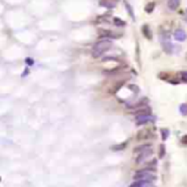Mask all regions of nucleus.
I'll use <instances>...</instances> for the list:
<instances>
[{
    "mask_svg": "<svg viewBox=\"0 0 187 187\" xmlns=\"http://www.w3.org/2000/svg\"><path fill=\"white\" fill-rule=\"evenodd\" d=\"M124 5H126V8H127V10H128V14L131 16V18L132 19H135V14H133V9H132V7H131V4L130 3H124Z\"/></svg>",
    "mask_w": 187,
    "mask_h": 187,
    "instance_id": "16",
    "label": "nucleus"
},
{
    "mask_svg": "<svg viewBox=\"0 0 187 187\" xmlns=\"http://www.w3.org/2000/svg\"><path fill=\"white\" fill-rule=\"evenodd\" d=\"M180 7V0H168V8L171 10H176Z\"/></svg>",
    "mask_w": 187,
    "mask_h": 187,
    "instance_id": "10",
    "label": "nucleus"
},
{
    "mask_svg": "<svg viewBox=\"0 0 187 187\" xmlns=\"http://www.w3.org/2000/svg\"><path fill=\"white\" fill-rule=\"evenodd\" d=\"M151 154H153V150H151V148L142 150L141 153H139V157L136 158V162H137V163H142L145 159L150 158V157H151Z\"/></svg>",
    "mask_w": 187,
    "mask_h": 187,
    "instance_id": "4",
    "label": "nucleus"
},
{
    "mask_svg": "<svg viewBox=\"0 0 187 187\" xmlns=\"http://www.w3.org/2000/svg\"><path fill=\"white\" fill-rule=\"evenodd\" d=\"M99 35L100 36H105V37H119L121 34H116V32H113V31H109V30H103L100 28L99 30Z\"/></svg>",
    "mask_w": 187,
    "mask_h": 187,
    "instance_id": "6",
    "label": "nucleus"
},
{
    "mask_svg": "<svg viewBox=\"0 0 187 187\" xmlns=\"http://www.w3.org/2000/svg\"><path fill=\"white\" fill-rule=\"evenodd\" d=\"M173 37H174V40H177V41H180V43H182V41H185L187 39V34H186V31L183 28H177V30L174 31Z\"/></svg>",
    "mask_w": 187,
    "mask_h": 187,
    "instance_id": "5",
    "label": "nucleus"
},
{
    "mask_svg": "<svg viewBox=\"0 0 187 187\" xmlns=\"http://www.w3.org/2000/svg\"><path fill=\"white\" fill-rule=\"evenodd\" d=\"M142 34H144V36H145V37L149 39V40H151V39H153L151 30H150V27H149L148 25H144V26H142Z\"/></svg>",
    "mask_w": 187,
    "mask_h": 187,
    "instance_id": "9",
    "label": "nucleus"
},
{
    "mask_svg": "<svg viewBox=\"0 0 187 187\" xmlns=\"http://www.w3.org/2000/svg\"><path fill=\"white\" fill-rule=\"evenodd\" d=\"M100 5L105 7L108 9H113L117 5V0H100Z\"/></svg>",
    "mask_w": 187,
    "mask_h": 187,
    "instance_id": "7",
    "label": "nucleus"
},
{
    "mask_svg": "<svg viewBox=\"0 0 187 187\" xmlns=\"http://www.w3.org/2000/svg\"><path fill=\"white\" fill-rule=\"evenodd\" d=\"M135 180H141V181H154L155 176H154V168H146V169H141L136 172L135 174Z\"/></svg>",
    "mask_w": 187,
    "mask_h": 187,
    "instance_id": "2",
    "label": "nucleus"
},
{
    "mask_svg": "<svg viewBox=\"0 0 187 187\" xmlns=\"http://www.w3.org/2000/svg\"><path fill=\"white\" fill-rule=\"evenodd\" d=\"M150 148V144H144V145H141V146H137V148H135L133 149V153H141L142 150H145V149H149Z\"/></svg>",
    "mask_w": 187,
    "mask_h": 187,
    "instance_id": "12",
    "label": "nucleus"
},
{
    "mask_svg": "<svg viewBox=\"0 0 187 187\" xmlns=\"http://www.w3.org/2000/svg\"><path fill=\"white\" fill-rule=\"evenodd\" d=\"M180 112L183 114V116H187V104H181Z\"/></svg>",
    "mask_w": 187,
    "mask_h": 187,
    "instance_id": "20",
    "label": "nucleus"
},
{
    "mask_svg": "<svg viewBox=\"0 0 187 187\" xmlns=\"http://www.w3.org/2000/svg\"><path fill=\"white\" fill-rule=\"evenodd\" d=\"M149 185L148 181H141V180H137V182H133L130 187H146Z\"/></svg>",
    "mask_w": 187,
    "mask_h": 187,
    "instance_id": "11",
    "label": "nucleus"
},
{
    "mask_svg": "<svg viewBox=\"0 0 187 187\" xmlns=\"http://www.w3.org/2000/svg\"><path fill=\"white\" fill-rule=\"evenodd\" d=\"M165 155V150H164V145H160V154H159V158H164Z\"/></svg>",
    "mask_w": 187,
    "mask_h": 187,
    "instance_id": "22",
    "label": "nucleus"
},
{
    "mask_svg": "<svg viewBox=\"0 0 187 187\" xmlns=\"http://www.w3.org/2000/svg\"><path fill=\"white\" fill-rule=\"evenodd\" d=\"M185 19L187 21V10H186V13H185Z\"/></svg>",
    "mask_w": 187,
    "mask_h": 187,
    "instance_id": "25",
    "label": "nucleus"
},
{
    "mask_svg": "<svg viewBox=\"0 0 187 187\" xmlns=\"http://www.w3.org/2000/svg\"><path fill=\"white\" fill-rule=\"evenodd\" d=\"M160 133H162V139H163V140H167L168 136H169V130L162 128V130H160Z\"/></svg>",
    "mask_w": 187,
    "mask_h": 187,
    "instance_id": "15",
    "label": "nucleus"
},
{
    "mask_svg": "<svg viewBox=\"0 0 187 187\" xmlns=\"http://www.w3.org/2000/svg\"><path fill=\"white\" fill-rule=\"evenodd\" d=\"M163 50L167 54H172L173 53V44L169 43V41H164L163 43Z\"/></svg>",
    "mask_w": 187,
    "mask_h": 187,
    "instance_id": "8",
    "label": "nucleus"
},
{
    "mask_svg": "<svg viewBox=\"0 0 187 187\" xmlns=\"http://www.w3.org/2000/svg\"><path fill=\"white\" fill-rule=\"evenodd\" d=\"M154 122V117L151 114H144V116H136V124L141 126V124H146Z\"/></svg>",
    "mask_w": 187,
    "mask_h": 187,
    "instance_id": "3",
    "label": "nucleus"
},
{
    "mask_svg": "<svg viewBox=\"0 0 187 187\" xmlns=\"http://www.w3.org/2000/svg\"><path fill=\"white\" fill-rule=\"evenodd\" d=\"M126 146H127V142H122L119 145H114V146H112V150H123Z\"/></svg>",
    "mask_w": 187,
    "mask_h": 187,
    "instance_id": "14",
    "label": "nucleus"
},
{
    "mask_svg": "<svg viewBox=\"0 0 187 187\" xmlns=\"http://www.w3.org/2000/svg\"><path fill=\"white\" fill-rule=\"evenodd\" d=\"M181 78H182V82L187 84V72H182V73H181Z\"/></svg>",
    "mask_w": 187,
    "mask_h": 187,
    "instance_id": "21",
    "label": "nucleus"
},
{
    "mask_svg": "<svg viewBox=\"0 0 187 187\" xmlns=\"http://www.w3.org/2000/svg\"><path fill=\"white\" fill-rule=\"evenodd\" d=\"M154 8H155V4L154 3H149L146 7H145V12H146V13H153Z\"/></svg>",
    "mask_w": 187,
    "mask_h": 187,
    "instance_id": "17",
    "label": "nucleus"
},
{
    "mask_svg": "<svg viewBox=\"0 0 187 187\" xmlns=\"http://www.w3.org/2000/svg\"><path fill=\"white\" fill-rule=\"evenodd\" d=\"M26 62L28 63V66H32V63H34V60H32V59H30V58H27V59H26Z\"/></svg>",
    "mask_w": 187,
    "mask_h": 187,
    "instance_id": "24",
    "label": "nucleus"
},
{
    "mask_svg": "<svg viewBox=\"0 0 187 187\" xmlns=\"http://www.w3.org/2000/svg\"><path fill=\"white\" fill-rule=\"evenodd\" d=\"M181 141H182V144H183V145H187V135H185Z\"/></svg>",
    "mask_w": 187,
    "mask_h": 187,
    "instance_id": "23",
    "label": "nucleus"
},
{
    "mask_svg": "<svg viewBox=\"0 0 187 187\" xmlns=\"http://www.w3.org/2000/svg\"><path fill=\"white\" fill-rule=\"evenodd\" d=\"M146 137H149V132H148V131H141V132L137 135V139H139V140L146 139Z\"/></svg>",
    "mask_w": 187,
    "mask_h": 187,
    "instance_id": "18",
    "label": "nucleus"
},
{
    "mask_svg": "<svg viewBox=\"0 0 187 187\" xmlns=\"http://www.w3.org/2000/svg\"><path fill=\"white\" fill-rule=\"evenodd\" d=\"M114 25L119 26V27H123V26H126V22L122 21V19H119V18H116V19H114Z\"/></svg>",
    "mask_w": 187,
    "mask_h": 187,
    "instance_id": "19",
    "label": "nucleus"
},
{
    "mask_svg": "<svg viewBox=\"0 0 187 187\" xmlns=\"http://www.w3.org/2000/svg\"><path fill=\"white\" fill-rule=\"evenodd\" d=\"M112 48V41L109 40H101L96 43L92 48V57L94 58H100L105 51H108Z\"/></svg>",
    "mask_w": 187,
    "mask_h": 187,
    "instance_id": "1",
    "label": "nucleus"
},
{
    "mask_svg": "<svg viewBox=\"0 0 187 187\" xmlns=\"http://www.w3.org/2000/svg\"><path fill=\"white\" fill-rule=\"evenodd\" d=\"M136 116H144V114H150V109L149 108H144V109H139L136 110Z\"/></svg>",
    "mask_w": 187,
    "mask_h": 187,
    "instance_id": "13",
    "label": "nucleus"
}]
</instances>
